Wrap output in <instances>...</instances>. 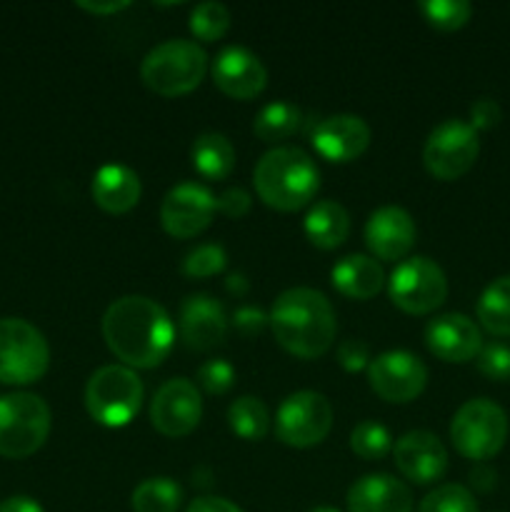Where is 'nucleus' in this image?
I'll return each instance as SVG.
<instances>
[{"instance_id":"nucleus-1","label":"nucleus","mask_w":510,"mask_h":512,"mask_svg":"<svg viewBox=\"0 0 510 512\" xmlns=\"http://www.w3.org/2000/svg\"><path fill=\"white\" fill-rule=\"evenodd\" d=\"M103 338L110 353L128 368H155L173 348V320L155 300L125 295L103 315Z\"/></svg>"},{"instance_id":"nucleus-2","label":"nucleus","mask_w":510,"mask_h":512,"mask_svg":"<svg viewBox=\"0 0 510 512\" xmlns=\"http://www.w3.org/2000/svg\"><path fill=\"white\" fill-rule=\"evenodd\" d=\"M275 340L290 355L303 360L328 353L335 340V310L320 290L290 288L275 298L268 315Z\"/></svg>"},{"instance_id":"nucleus-3","label":"nucleus","mask_w":510,"mask_h":512,"mask_svg":"<svg viewBox=\"0 0 510 512\" xmlns=\"http://www.w3.org/2000/svg\"><path fill=\"white\" fill-rule=\"evenodd\" d=\"M253 183L265 205L293 213L315 198L320 188V170L305 150L273 148L255 165Z\"/></svg>"},{"instance_id":"nucleus-4","label":"nucleus","mask_w":510,"mask_h":512,"mask_svg":"<svg viewBox=\"0 0 510 512\" xmlns=\"http://www.w3.org/2000/svg\"><path fill=\"white\" fill-rule=\"evenodd\" d=\"M208 70V55L195 40L173 38L155 45L140 65V78L153 93L178 98L200 85Z\"/></svg>"},{"instance_id":"nucleus-5","label":"nucleus","mask_w":510,"mask_h":512,"mask_svg":"<svg viewBox=\"0 0 510 512\" xmlns=\"http://www.w3.org/2000/svg\"><path fill=\"white\" fill-rule=\"evenodd\" d=\"M50 408L33 393L0 395V458L23 460L38 453L50 435Z\"/></svg>"},{"instance_id":"nucleus-6","label":"nucleus","mask_w":510,"mask_h":512,"mask_svg":"<svg viewBox=\"0 0 510 512\" xmlns=\"http://www.w3.org/2000/svg\"><path fill=\"white\" fill-rule=\"evenodd\" d=\"M143 405V383L125 365H103L85 385V408L95 423L123 428Z\"/></svg>"},{"instance_id":"nucleus-7","label":"nucleus","mask_w":510,"mask_h":512,"mask_svg":"<svg viewBox=\"0 0 510 512\" xmlns=\"http://www.w3.org/2000/svg\"><path fill=\"white\" fill-rule=\"evenodd\" d=\"M50 365L48 340L23 318H0V383H38Z\"/></svg>"},{"instance_id":"nucleus-8","label":"nucleus","mask_w":510,"mask_h":512,"mask_svg":"<svg viewBox=\"0 0 510 512\" xmlns=\"http://www.w3.org/2000/svg\"><path fill=\"white\" fill-rule=\"evenodd\" d=\"M450 440L468 460H488L508 440V415L488 398H475L460 405L450 423Z\"/></svg>"},{"instance_id":"nucleus-9","label":"nucleus","mask_w":510,"mask_h":512,"mask_svg":"<svg viewBox=\"0 0 510 512\" xmlns=\"http://www.w3.org/2000/svg\"><path fill=\"white\" fill-rule=\"evenodd\" d=\"M388 293L393 305L408 315L433 313L448 298V280L435 260L415 255L403 260L388 280Z\"/></svg>"},{"instance_id":"nucleus-10","label":"nucleus","mask_w":510,"mask_h":512,"mask_svg":"<svg viewBox=\"0 0 510 512\" xmlns=\"http://www.w3.org/2000/svg\"><path fill=\"white\" fill-rule=\"evenodd\" d=\"M333 428V408L315 390H300L280 403L275 415V435L290 448H313L323 443Z\"/></svg>"},{"instance_id":"nucleus-11","label":"nucleus","mask_w":510,"mask_h":512,"mask_svg":"<svg viewBox=\"0 0 510 512\" xmlns=\"http://www.w3.org/2000/svg\"><path fill=\"white\" fill-rule=\"evenodd\" d=\"M478 130L458 118L435 125L423 148V163L428 173L438 180H455L468 173L478 160Z\"/></svg>"},{"instance_id":"nucleus-12","label":"nucleus","mask_w":510,"mask_h":512,"mask_svg":"<svg viewBox=\"0 0 510 512\" xmlns=\"http://www.w3.org/2000/svg\"><path fill=\"white\" fill-rule=\"evenodd\" d=\"M368 383L388 403H410L428 385V368L408 350H388L370 360Z\"/></svg>"},{"instance_id":"nucleus-13","label":"nucleus","mask_w":510,"mask_h":512,"mask_svg":"<svg viewBox=\"0 0 510 512\" xmlns=\"http://www.w3.org/2000/svg\"><path fill=\"white\" fill-rule=\"evenodd\" d=\"M203 415L198 385L188 378H173L160 385L150 403V423L165 438H185L193 433Z\"/></svg>"},{"instance_id":"nucleus-14","label":"nucleus","mask_w":510,"mask_h":512,"mask_svg":"<svg viewBox=\"0 0 510 512\" xmlns=\"http://www.w3.org/2000/svg\"><path fill=\"white\" fill-rule=\"evenodd\" d=\"M215 210V195L205 185L180 183L163 198L160 223L173 238H195L213 223Z\"/></svg>"},{"instance_id":"nucleus-15","label":"nucleus","mask_w":510,"mask_h":512,"mask_svg":"<svg viewBox=\"0 0 510 512\" xmlns=\"http://www.w3.org/2000/svg\"><path fill=\"white\" fill-rule=\"evenodd\" d=\"M393 458L400 473L415 485H430L448 470V450L438 435L428 430H410L393 445Z\"/></svg>"},{"instance_id":"nucleus-16","label":"nucleus","mask_w":510,"mask_h":512,"mask_svg":"<svg viewBox=\"0 0 510 512\" xmlns=\"http://www.w3.org/2000/svg\"><path fill=\"white\" fill-rule=\"evenodd\" d=\"M213 80L228 98L250 100L268 83V70L255 53L243 45H228L213 60Z\"/></svg>"},{"instance_id":"nucleus-17","label":"nucleus","mask_w":510,"mask_h":512,"mask_svg":"<svg viewBox=\"0 0 510 512\" xmlns=\"http://www.w3.org/2000/svg\"><path fill=\"white\" fill-rule=\"evenodd\" d=\"M310 143L320 158L330 163H350L368 150L370 128L360 115H330L315 125Z\"/></svg>"},{"instance_id":"nucleus-18","label":"nucleus","mask_w":510,"mask_h":512,"mask_svg":"<svg viewBox=\"0 0 510 512\" xmlns=\"http://www.w3.org/2000/svg\"><path fill=\"white\" fill-rule=\"evenodd\" d=\"M425 345L445 363H468L483 348L480 328L463 313H445L430 320L425 328Z\"/></svg>"},{"instance_id":"nucleus-19","label":"nucleus","mask_w":510,"mask_h":512,"mask_svg":"<svg viewBox=\"0 0 510 512\" xmlns=\"http://www.w3.org/2000/svg\"><path fill=\"white\" fill-rule=\"evenodd\" d=\"M415 220L398 205L378 208L365 223V245L380 260H400L415 245Z\"/></svg>"},{"instance_id":"nucleus-20","label":"nucleus","mask_w":510,"mask_h":512,"mask_svg":"<svg viewBox=\"0 0 510 512\" xmlns=\"http://www.w3.org/2000/svg\"><path fill=\"white\" fill-rule=\"evenodd\" d=\"M228 333V315L210 295H188L180 305V335L193 350H210Z\"/></svg>"},{"instance_id":"nucleus-21","label":"nucleus","mask_w":510,"mask_h":512,"mask_svg":"<svg viewBox=\"0 0 510 512\" xmlns=\"http://www.w3.org/2000/svg\"><path fill=\"white\" fill-rule=\"evenodd\" d=\"M348 512H413V493L393 475H365L350 485Z\"/></svg>"},{"instance_id":"nucleus-22","label":"nucleus","mask_w":510,"mask_h":512,"mask_svg":"<svg viewBox=\"0 0 510 512\" xmlns=\"http://www.w3.org/2000/svg\"><path fill=\"white\" fill-rule=\"evenodd\" d=\"M93 200L105 213L123 215L140 200V178L128 165L108 163L93 175Z\"/></svg>"},{"instance_id":"nucleus-23","label":"nucleus","mask_w":510,"mask_h":512,"mask_svg":"<svg viewBox=\"0 0 510 512\" xmlns=\"http://www.w3.org/2000/svg\"><path fill=\"white\" fill-rule=\"evenodd\" d=\"M330 278H333L338 293L353 300H370L373 295L380 293L385 283L380 263L375 258H368V255H348V258H343L330 270Z\"/></svg>"},{"instance_id":"nucleus-24","label":"nucleus","mask_w":510,"mask_h":512,"mask_svg":"<svg viewBox=\"0 0 510 512\" xmlns=\"http://www.w3.org/2000/svg\"><path fill=\"white\" fill-rule=\"evenodd\" d=\"M350 233V215L335 200H320L305 215V235L320 250H335Z\"/></svg>"},{"instance_id":"nucleus-25","label":"nucleus","mask_w":510,"mask_h":512,"mask_svg":"<svg viewBox=\"0 0 510 512\" xmlns=\"http://www.w3.org/2000/svg\"><path fill=\"white\" fill-rule=\"evenodd\" d=\"M195 170L208 180H225L235 168V148L223 133H203L190 148Z\"/></svg>"},{"instance_id":"nucleus-26","label":"nucleus","mask_w":510,"mask_h":512,"mask_svg":"<svg viewBox=\"0 0 510 512\" xmlns=\"http://www.w3.org/2000/svg\"><path fill=\"white\" fill-rule=\"evenodd\" d=\"M478 320L488 333L510 335V275L495 278L478 300Z\"/></svg>"},{"instance_id":"nucleus-27","label":"nucleus","mask_w":510,"mask_h":512,"mask_svg":"<svg viewBox=\"0 0 510 512\" xmlns=\"http://www.w3.org/2000/svg\"><path fill=\"white\" fill-rule=\"evenodd\" d=\"M228 425L238 438L258 443L270 430V413L265 403L253 395H243L228 408Z\"/></svg>"},{"instance_id":"nucleus-28","label":"nucleus","mask_w":510,"mask_h":512,"mask_svg":"<svg viewBox=\"0 0 510 512\" xmlns=\"http://www.w3.org/2000/svg\"><path fill=\"white\" fill-rule=\"evenodd\" d=\"M300 125V108L288 100H275L268 103L253 120V133L263 143H278L290 138Z\"/></svg>"},{"instance_id":"nucleus-29","label":"nucleus","mask_w":510,"mask_h":512,"mask_svg":"<svg viewBox=\"0 0 510 512\" xmlns=\"http://www.w3.org/2000/svg\"><path fill=\"white\" fill-rule=\"evenodd\" d=\"M135 512H178L183 503V488L170 478H148L133 490Z\"/></svg>"},{"instance_id":"nucleus-30","label":"nucleus","mask_w":510,"mask_h":512,"mask_svg":"<svg viewBox=\"0 0 510 512\" xmlns=\"http://www.w3.org/2000/svg\"><path fill=\"white\" fill-rule=\"evenodd\" d=\"M190 30L198 40L215 43L230 30V10L223 3L205 0V3L195 5L190 13Z\"/></svg>"},{"instance_id":"nucleus-31","label":"nucleus","mask_w":510,"mask_h":512,"mask_svg":"<svg viewBox=\"0 0 510 512\" xmlns=\"http://www.w3.org/2000/svg\"><path fill=\"white\" fill-rule=\"evenodd\" d=\"M350 448L363 460H380L393 450V438L385 425L375 423V420H363L350 433Z\"/></svg>"},{"instance_id":"nucleus-32","label":"nucleus","mask_w":510,"mask_h":512,"mask_svg":"<svg viewBox=\"0 0 510 512\" xmlns=\"http://www.w3.org/2000/svg\"><path fill=\"white\" fill-rule=\"evenodd\" d=\"M423 18L438 30H458L473 15V5L468 0H425L418 5Z\"/></svg>"},{"instance_id":"nucleus-33","label":"nucleus","mask_w":510,"mask_h":512,"mask_svg":"<svg viewBox=\"0 0 510 512\" xmlns=\"http://www.w3.org/2000/svg\"><path fill=\"white\" fill-rule=\"evenodd\" d=\"M418 512H478V503L468 488L448 483L425 495Z\"/></svg>"},{"instance_id":"nucleus-34","label":"nucleus","mask_w":510,"mask_h":512,"mask_svg":"<svg viewBox=\"0 0 510 512\" xmlns=\"http://www.w3.org/2000/svg\"><path fill=\"white\" fill-rule=\"evenodd\" d=\"M225 265H228V255H225L223 245L205 243L185 255L183 273L188 278H210V275L223 273Z\"/></svg>"},{"instance_id":"nucleus-35","label":"nucleus","mask_w":510,"mask_h":512,"mask_svg":"<svg viewBox=\"0 0 510 512\" xmlns=\"http://www.w3.org/2000/svg\"><path fill=\"white\" fill-rule=\"evenodd\" d=\"M235 383V370L228 360L215 358L208 360V363L200 365L198 370V385L208 395H223L233 388Z\"/></svg>"},{"instance_id":"nucleus-36","label":"nucleus","mask_w":510,"mask_h":512,"mask_svg":"<svg viewBox=\"0 0 510 512\" xmlns=\"http://www.w3.org/2000/svg\"><path fill=\"white\" fill-rule=\"evenodd\" d=\"M478 370L490 380L505 383L510 380V348L500 343L483 345L478 353Z\"/></svg>"},{"instance_id":"nucleus-37","label":"nucleus","mask_w":510,"mask_h":512,"mask_svg":"<svg viewBox=\"0 0 510 512\" xmlns=\"http://www.w3.org/2000/svg\"><path fill=\"white\" fill-rule=\"evenodd\" d=\"M338 363L343 365L348 373H358L370 365V348L365 340H343L338 345Z\"/></svg>"},{"instance_id":"nucleus-38","label":"nucleus","mask_w":510,"mask_h":512,"mask_svg":"<svg viewBox=\"0 0 510 512\" xmlns=\"http://www.w3.org/2000/svg\"><path fill=\"white\" fill-rule=\"evenodd\" d=\"M233 325L243 338H255V335L263 333V328L268 325V315L260 308L245 305V308H238L233 313Z\"/></svg>"},{"instance_id":"nucleus-39","label":"nucleus","mask_w":510,"mask_h":512,"mask_svg":"<svg viewBox=\"0 0 510 512\" xmlns=\"http://www.w3.org/2000/svg\"><path fill=\"white\" fill-rule=\"evenodd\" d=\"M215 208L228 218H243L250 210V195L243 188H228L220 195H215Z\"/></svg>"},{"instance_id":"nucleus-40","label":"nucleus","mask_w":510,"mask_h":512,"mask_svg":"<svg viewBox=\"0 0 510 512\" xmlns=\"http://www.w3.org/2000/svg\"><path fill=\"white\" fill-rule=\"evenodd\" d=\"M500 115H503V110L493 98H478L470 105V125L475 130L495 128L500 123Z\"/></svg>"},{"instance_id":"nucleus-41","label":"nucleus","mask_w":510,"mask_h":512,"mask_svg":"<svg viewBox=\"0 0 510 512\" xmlns=\"http://www.w3.org/2000/svg\"><path fill=\"white\" fill-rule=\"evenodd\" d=\"M185 512H243L238 505H233L225 498H215V495H203V498H195L188 505Z\"/></svg>"},{"instance_id":"nucleus-42","label":"nucleus","mask_w":510,"mask_h":512,"mask_svg":"<svg viewBox=\"0 0 510 512\" xmlns=\"http://www.w3.org/2000/svg\"><path fill=\"white\" fill-rule=\"evenodd\" d=\"M0 512H45L40 508L38 500L28 498V495H13L0 503Z\"/></svg>"},{"instance_id":"nucleus-43","label":"nucleus","mask_w":510,"mask_h":512,"mask_svg":"<svg viewBox=\"0 0 510 512\" xmlns=\"http://www.w3.org/2000/svg\"><path fill=\"white\" fill-rule=\"evenodd\" d=\"M130 3L125 0H110V3H78V8L88 10L93 15H108V13H118V10H125Z\"/></svg>"},{"instance_id":"nucleus-44","label":"nucleus","mask_w":510,"mask_h":512,"mask_svg":"<svg viewBox=\"0 0 510 512\" xmlns=\"http://www.w3.org/2000/svg\"><path fill=\"white\" fill-rule=\"evenodd\" d=\"M470 480H473V485H478L480 490H490L495 483V473L493 470H483V468H475L473 473H470Z\"/></svg>"},{"instance_id":"nucleus-45","label":"nucleus","mask_w":510,"mask_h":512,"mask_svg":"<svg viewBox=\"0 0 510 512\" xmlns=\"http://www.w3.org/2000/svg\"><path fill=\"white\" fill-rule=\"evenodd\" d=\"M225 285H228L230 293H235L240 298V295L248 293V280H245L243 273H233L228 280H225Z\"/></svg>"},{"instance_id":"nucleus-46","label":"nucleus","mask_w":510,"mask_h":512,"mask_svg":"<svg viewBox=\"0 0 510 512\" xmlns=\"http://www.w3.org/2000/svg\"><path fill=\"white\" fill-rule=\"evenodd\" d=\"M308 512H338V510L328 508V505H320V508H313V510H308Z\"/></svg>"}]
</instances>
